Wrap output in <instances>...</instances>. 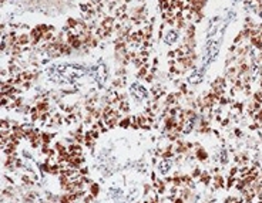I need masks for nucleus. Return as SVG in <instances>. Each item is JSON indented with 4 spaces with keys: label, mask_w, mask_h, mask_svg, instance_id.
Segmentation results:
<instances>
[{
    "label": "nucleus",
    "mask_w": 262,
    "mask_h": 203,
    "mask_svg": "<svg viewBox=\"0 0 262 203\" xmlns=\"http://www.w3.org/2000/svg\"><path fill=\"white\" fill-rule=\"evenodd\" d=\"M118 125L121 126V128H128V126H131V117H125V118H121L118 122Z\"/></svg>",
    "instance_id": "obj_4"
},
{
    "label": "nucleus",
    "mask_w": 262,
    "mask_h": 203,
    "mask_svg": "<svg viewBox=\"0 0 262 203\" xmlns=\"http://www.w3.org/2000/svg\"><path fill=\"white\" fill-rule=\"evenodd\" d=\"M29 43H31L30 34H26V33H23V34H20V36H19L17 44H20V46H27Z\"/></svg>",
    "instance_id": "obj_3"
},
{
    "label": "nucleus",
    "mask_w": 262,
    "mask_h": 203,
    "mask_svg": "<svg viewBox=\"0 0 262 203\" xmlns=\"http://www.w3.org/2000/svg\"><path fill=\"white\" fill-rule=\"evenodd\" d=\"M40 137H42V141H43V143H50V141H51V135L48 134V132H42L40 134Z\"/></svg>",
    "instance_id": "obj_6"
},
{
    "label": "nucleus",
    "mask_w": 262,
    "mask_h": 203,
    "mask_svg": "<svg viewBox=\"0 0 262 203\" xmlns=\"http://www.w3.org/2000/svg\"><path fill=\"white\" fill-rule=\"evenodd\" d=\"M177 37H178L177 31L168 30L167 34H165V37H164V40H165V43H167V44H171V43H174L175 40H177Z\"/></svg>",
    "instance_id": "obj_2"
},
{
    "label": "nucleus",
    "mask_w": 262,
    "mask_h": 203,
    "mask_svg": "<svg viewBox=\"0 0 262 203\" xmlns=\"http://www.w3.org/2000/svg\"><path fill=\"white\" fill-rule=\"evenodd\" d=\"M174 55H175L174 51H170V53H168V57H170V58H174Z\"/></svg>",
    "instance_id": "obj_7"
},
{
    "label": "nucleus",
    "mask_w": 262,
    "mask_h": 203,
    "mask_svg": "<svg viewBox=\"0 0 262 203\" xmlns=\"http://www.w3.org/2000/svg\"><path fill=\"white\" fill-rule=\"evenodd\" d=\"M171 166H173V162L171 159H162L158 163V169H160V173L162 175H167L170 171H171Z\"/></svg>",
    "instance_id": "obj_1"
},
{
    "label": "nucleus",
    "mask_w": 262,
    "mask_h": 203,
    "mask_svg": "<svg viewBox=\"0 0 262 203\" xmlns=\"http://www.w3.org/2000/svg\"><path fill=\"white\" fill-rule=\"evenodd\" d=\"M89 187H90V193H91V195L97 196V195L100 193V186L97 185V183H91V185H90Z\"/></svg>",
    "instance_id": "obj_5"
}]
</instances>
